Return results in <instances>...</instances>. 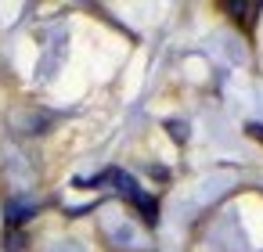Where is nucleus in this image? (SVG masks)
Segmentation results:
<instances>
[{"label": "nucleus", "instance_id": "1", "mask_svg": "<svg viewBox=\"0 0 263 252\" xmlns=\"http://www.w3.org/2000/svg\"><path fill=\"white\" fill-rule=\"evenodd\" d=\"M116 180H119V184H123V195H126V198H130V202H134V205H137V209H141V216H144V220H148V223H155V212H159V209H155V202H152V198H148V195H141V191H137V184H134V180H126V177H116Z\"/></svg>", "mask_w": 263, "mask_h": 252}]
</instances>
